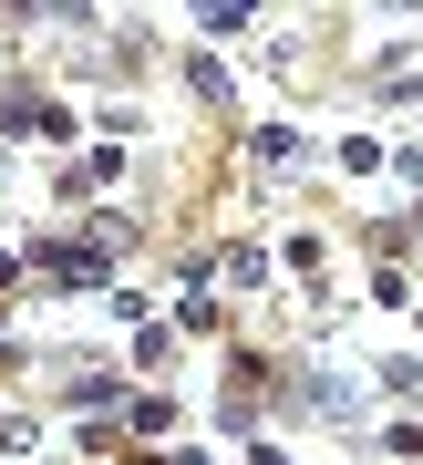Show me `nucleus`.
<instances>
[{
	"label": "nucleus",
	"mask_w": 423,
	"mask_h": 465,
	"mask_svg": "<svg viewBox=\"0 0 423 465\" xmlns=\"http://www.w3.org/2000/svg\"><path fill=\"white\" fill-rule=\"evenodd\" d=\"M42 269H52L63 290H93V280H103V249H42Z\"/></svg>",
	"instance_id": "obj_1"
}]
</instances>
